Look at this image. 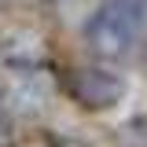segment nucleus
I'll list each match as a JSON object with an SVG mask.
<instances>
[{
	"mask_svg": "<svg viewBox=\"0 0 147 147\" xmlns=\"http://www.w3.org/2000/svg\"><path fill=\"white\" fill-rule=\"evenodd\" d=\"M66 92L81 103L85 110H110L121 96H125V81L110 70H96V66H77L66 77Z\"/></svg>",
	"mask_w": 147,
	"mask_h": 147,
	"instance_id": "f03ea898",
	"label": "nucleus"
},
{
	"mask_svg": "<svg viewBox=\"0 0 147 147\" xmlns=\"http://www.w3.org/2000/svg\"><path fill=\"white\" fill-rule=\"evenodd\" d=\"M147 37V0H103L85 22V44L99 59H121Z\"/></svg>",
	"mask_w": 147,
	"mask_h": 147,
	"instance_id": "f257e3e1",
	"label": "nucleus"
}]
</instances>
